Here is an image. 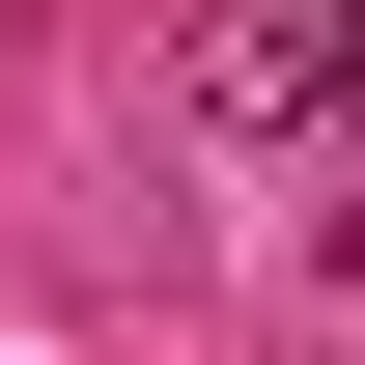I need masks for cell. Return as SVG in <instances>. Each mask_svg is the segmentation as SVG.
I'll return each instance as SVG.
<instances>
[{"label":"cell","instance_id":"obj_1","mask_svg":"<svg viewBox=\"0 0 365 365\" xmlns=\"http://www.w3.org/2000/svg\"><path fill=\"white\" fill-rule=\"evenodd\" d=\"M337 56H365V0H197L169 85H197V140H309V113H337Z\"/></svg>","mask_w":365,"mask_h":365}]
</instances>
